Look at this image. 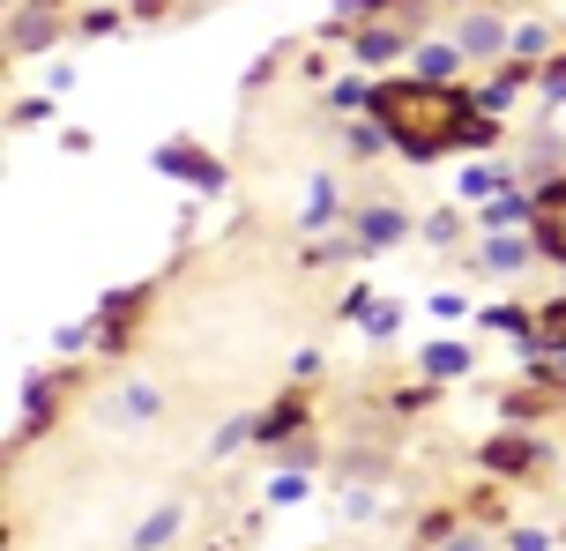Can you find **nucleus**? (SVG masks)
I'll list each match as a JSON object with an SVG mask.
<instances>
[{
  "label": "nucleus",
  "instance_id": "obj_1",
  "mask_svg": "<svg viewBox=\"0 0 566 551\" xmlns=\"http://www.w3.org/2000/svg\"><path fill=\"white\" fill-rule=\"evenodd\" d=\"M373 119H380L388 142H402L410 157H440V149H454V142H492V127L470 119V97L448 89L440 75L373 89Z\"/></svg>",
  "mask_w": 566,
  "mask_h": 551
},
{
  "label": "nucleus",
  "instance_id": "obj_3",
  "mask_svg": "<svg viewBox=\"0 0 566 551\" xmlns=\"http://www.w3.org/2000/svg\"><path fill=\"white\" fill-rule=\"evenodd\" d=\"M388 239H402V216L396 209H373L366 216V246H388Z\"/></svg>",
  "mask_w": 566,
  "mask_h": 551
},
{
  "label": "nucleus",
  "instance_id": "obj_2",
  "mask_svg": "<svg viewBox=\"0 0 566 551\" xmlns=\"http://www.w3.org/2000/svg\"><path fill=\"white\" fill-rule=\"evenodd\" d=\"M537 239L566 262V179L552 187V194H544V209H537Z\"/></svg>",
  "mask_w": 566,
  "mask_h": 551
}]
</instances>
